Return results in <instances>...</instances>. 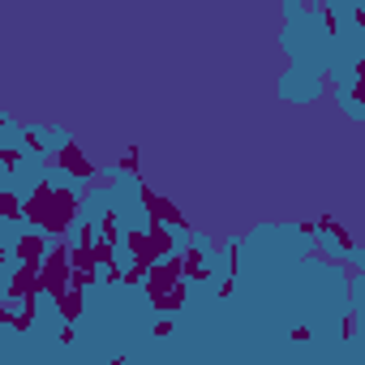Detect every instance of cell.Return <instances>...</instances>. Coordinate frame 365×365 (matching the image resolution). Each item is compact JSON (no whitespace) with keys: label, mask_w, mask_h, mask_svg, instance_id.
Segmentation results:
<instances>
[{"label":"cell","mask_w":365,"mask_h":365,"mask_svg":"<svg viewBox=\"0 0 365 365\" xmlns=\"http://www.w3.org/2000/svg\"><path fill=\"white\" fill-rule=\"evenodd\" d=\"M365 9L361 5H284V35L288 48V73L279 78L284 103H314L327 91V78L339 91V108L348 120H365V108L356 99L361 91V52H365Z\"/></svg>","instance_id":"7a4b0ae2"},{"label":"cell","mask_w":365,"mask_h":365,"mask_svg":"<svg viewBox=\"0 0 365 365\" xmlns=\"http://www.w3.org/2000/svg\"><path fill=\"white\" fill-rule=\"evenodd\" d=\"M22 279V245L0 250V365H18L22 348V305L9 301Z\"/></svg>","instance_id":"3957f363"},{"label":"cell","mask_w":365,"mask_h":365,"mask_svg":"<svg viewBox=\"0 0 365 365\" xmlns=\"http://www.w3.org/2000/svg\"><path fill=\"white\" fill-rule=\"evenodd\" d=\"M190 241L172 314L180 365H361L365 271L318 258L305 224H254L228 250Z\"/></svg>","instance_id":"6da1fadb"}]
</instances>
